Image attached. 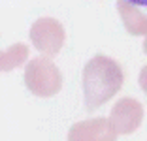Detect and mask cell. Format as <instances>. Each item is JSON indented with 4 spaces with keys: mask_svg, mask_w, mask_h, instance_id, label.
<instances>
[{
    "mask_svg": "<svg viewBox=\"0 0 147 141\" xmlns=\"http://www.w3.org/2000/svg\"><path fill=\"white\" fill-rule=\"evenodd\" d=\"M125 83V72L117 60L106 55H94L83 68V96L87 109L108 103Z\"/></svg>",
    "mask_w": 147,
    "mask_h": 141,
    "instance_id": "obj_1",
    "label": "cell"
},
{
    "mask_svg": "<svg viewBox=\"0 0 147 141\" xmlns=\"http://www.w3.org/2000/svg\"><path fill=\"white\" fill-rule=\"evenodd\" d=\"M25 85L34 96L51 98L57 96L62 89V73L49 56H36L26 64Z\"/></svg>",
    "mask_w": 147,
    "mask_h": 141,
    "instance_id": "obj_2",
    "label": "cell"
},
{
    "mask_svg": "<svg viewBox=\"0 0 147 141\" xmlns=\"http://www.w3.org/2000/svg\"><path fill=\"white\" fill-rule=\"evenodd\" d=\"M64 28L57 19L53 17H42L34 21L30 26V42L42 55L55 56L61 53L64 45Z\"/></svg>",
    "mask_w": 147,
    "mask_h": 141,
    "instance_id": "obj_3",
    "label": "cell"
},
{
    "mask_svg": "<svg viewBox=\"0 0 147 141\" xmlns=\"http://www.w3.org/2000/svg\"><path fill=\"white\" fill-rule=\"evenodd\" d=\"M109 120L115 126L119 136H130L142 126L143 105L134 98H121L113 105L109 113Z\"/></svg>",
    "mask_w": 147,
    "mask_h": 141,
    "instance_id": "obj_4",
    "label": "cell"
},
{
    "mask_svg": "<svg viewBox=\"0 0 147 141\" xmlns=\"http://www.w3.org/2000/svg\"><path fill=\"white\" fill-rule=\"evenodd\" d=\"M117 130L109 119L96 117V119L76 122L68 132V141H115Z\"/></svg>",
    "mask_w": 147,
    "mask_h": 141,
    "instance_id": "obj_5",
    "label": "cell"
},
{
    "mask_svg": "<svg viewBox=\"0 0 147 141\" xmlns=\"http://www.w3.org/2000/svg\"><path fill=\"white\" fill-rule=\"evenodd\" d=\"M117 9L126 32L132 36H147V15L130 0H117Z\"/></svg>",
    "mask_w": 147,
    "mask_h": 141,
    "instance_id": "obj_6",
    "label": "cell"
},
{
    "mask_svg": "<svg viewBox=\"0 0 147 141\" xmlns=\"http://www.w3.org/2000/svg\"><path fill=\"white\" fill-rule=\"evenodd\" d=\"M28 47L25 45V43H13L11 47H8V49H4L2 51V56H0V60H2V70L4 72H9V70H15L19 68V66H23L26 62V58H28Z\"/></svg>",
    "mask_w": 147,
    "mask_h": 141,
    "instance_id": "obj_7",
    "label": "cell"
},
{
    "mask_svg": "<svg viewBox=\"0 0 147 141\" xmlns=\"http://www.w3.org/2000/svg\"><path fill=\"white\" fill-rule=\"evenodd\" d=\"M140 87H142V90L147 94V64L142 68V72H140Z\"/></svg>",
    "mask_w": 147,
    "mask_h": 141,
    "instance_id": "obj_8",
    "label": "cell"
},
{
    "mask_svg": "<svg viewBox=\"0 0 147 141\" xmlns=\"http://www.w3.org/2000/svg\"><path fill=\"white\" fill-rule=\"evenodd\" d=\"M130 2H134L136 6H147V0H130Z\"/></svg>",
    "mask_w": 147,
    "mask_h": 141,
    "instance_id": "obj_9",
    "label": "cell"
},
{
    "mask_svg": "<svg viewBox=\"0 0 147 141\" xmlns=\"http://www.w3.org/2000/svg\"><path fill=\"white\" fill-rule=\"evenodd\" d=\"M143 51L147 53V36H145V42H143Z\"/></svg>",
    "mask_w": 147,
    "mask_h": 141,
    "instance_id": "obj_10",
    "label": "cell"
}]
</instances>
